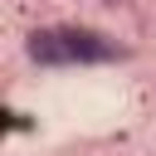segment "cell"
Segmentation results:
<instances>
[{
  "instance_id": "obj_1",
  "label": "cell",
  "mask_w": 156,
  "mask_h": 156,
  "mask_svg": "<svg viewBox=\"0 0 156 156\" xmlns=\"http://www.w3.org/2000/svg\"><path fill=\"white\" fill-rule=\"evenodd\" d=\"M29 54L39 63H93L112 58V44H102V34L93 29H44L29 39Z\"/></svg>"
}]
</instances>
